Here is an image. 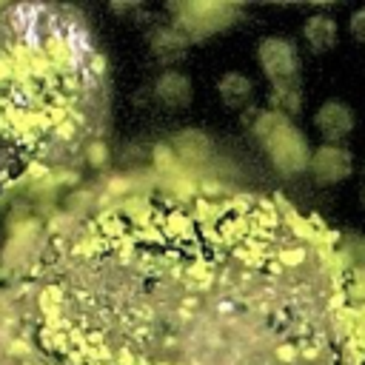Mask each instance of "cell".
Listing matches in <instances>:
<instances>
[{"label":"cell","instance_id":"cell-10","mask_svg":"<svg viewBox=\"0 0 365 365\" xmlns=\"http://www.w3.org/2000/svg\"><path fill=\"white\" fill-rule=\"evenodd\" d=\"M351 34H354V40L365 43V9L351 17Z\"/></svg>","mask_w":365,"mask_h":365},{"label":"cell","instance_id":"cell-1","mask_svg":"<svg viewBox=\"0 0 365 365\" xmlns=\"http://www.w3.org/2000/svg\"><path fill=\"white\" fill-rule=\"evenodd\" d=\"M106 365H365V302L322 225L257 197L131 202L91 225Z\"/></svg>","mask_w":365,"mask_h":365},{"label":"cell","instance_id":"cell-6","mask_svg":"<svg viewBox=\"0 0 365 365\" xmlns=\"http://www.w3.org/2000/svg\"><path fill=\"white\" fill-rule=\"evenodd\" d=\"M314 125L328 140V145H336L342 137H348L354 131V111H351V106H345L339 100H325L317 108Z\"/></svg>","mask_w":365,"mask_h":365},{"label":"cell","instance_id":"cell-2","mask_svg":"<svg viewBox=\"0 0 365 365\" xmlns=\"http://www.w3.org/2000/svg\"><path fill=\"white\" fill-rule=\"evenodd\" d=\"M254 134L259 137L271 165L291 177L299 174L302 168H308L311 163V148L305 134L288 120V114H277V111H262L254 123Z\"/></svg>","mask_w":365,"mask_h":365},{"label":"cell","instance_id":"cell-4","mask_svg":"<svg viewBox=\"0 0 365 365\" xmlns=\"http://www.w3.org/2000/svg\"><path fill=\"white\" fill-rule=\"evenodd\" d=\"M174 11L182 14L180 29H191V37L211 34L214 29H222L231 23L237 14V6H222V3H191V6H174Z\"/></svg>","mask_w":365,"mask_h":365},{"label":"cell","instance_id":"cell-5","mask_svg":"<svg viewBox=\"0 0 365 365\" xmlns=\"http://www.w3.org/2000/svg\"><path fill=\"white\" fill-rule=\"evenodd\" d=\"M311 174L317 182L322 185H334V182H342L345 177H351L354 171V157L348 148L342 145H319L317 151H311V163H308Z\"/></svg>","mask_w":365,"mask_h":365},{"label":"cell","instance_id":"cell-3","mask_svg":"<svg viewBox=\"0 0 365 365\" xmlns=\"http://www.w3.org/2000/svg\"><path fill=\"white\" fill-rule=\"evenodd\" d=\"M257 57H259V66L274 86H291L294 77L299 74L297 46L285 37H265L257 48Z\"/></svg>","mask_w":365,"mask_h":365},{"label":"cell","instance_id":"cell-7","mask_svg":"<svg viewBox=\"0 0 365 365\" xmlns=\"http://www.w3.org/2000/svg\"><path fill=\"white\" fill-rule=\"evenodd\" d=\"M157 97H160V103H165L168 108L188 106V100H191V83H188V77L180 74V71H165V74L157 80Z\"/></svg>","mask_w":365,"mask_h":365},{"label":"cell","instance_id":"cell-9","mask_svg":"<svg viewBox=\"0 0 365 365\" xmlns=\"http://www.w3.org/2000/svg\"><path fill=\"white\" fill-rule=\"evenodd\" d=\"M302 34H305V43H308L314 51H328V48L336 43L339 29H336V20H334V17H328V14H314V17L305 23Z\"/></svg>","mask_w":365,"mask_h":365},{"label":"cell","instance_id":"cell-8","mask_svg":"<svg viewBox=\"0 0 365 365\" xmlns=\"http://www.w3.org/2000/svg\"><path fill=\"white\" fill-rule=\"evenodd\" d=\"M217 91H220V100L228 108H245L251 103V97H254V83L248 77L237 74V71H228V74H222Z\"/></svg>","mask_w":365,"mask_h":365}]
</instances>
